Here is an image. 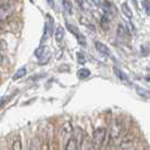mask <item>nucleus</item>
Returning <instances> with one entry per match:
<instances>
[{
  "instance_id": "obj_3",
  "label": "nucleus",
  "mask_w": 150,
  "mask_h": 150,
  "mask_svg": "<svg viewBox=\"0 0 150 150\" xmlns=\"http://www.w3.org/2000/svg\"><path fill=\"white\" fill-rule=\"evenodd\" d=\"M67 27H68V30H70V32H71V33L75 35L76 38H77L78 42L83 45V46H85V45H86L85 38H83V35H81V34L79 33V30H78V28L76 27L75 25H72V24H70V23H67Z\"/></svg>"
},
{
  "instance_id": "obj_20",
  "label": "nucleus",
  "mask_w": 150,
  "mask_h": 150,
  "mask_svg": "<svg viewBox=\"0 0 150 150\" xmlns=\"http://www.w3.org/2000/svg\"><path fill=\"white\" fill-rule=\"evenodd\" d=\"M11 150H22V142H21V140H15L14 143H13V148Z\"/></svg>"
},
{
  "instance_id": "obj_26",
  "label": "nucleus",
  "mask_w": 150,
  "mask_h": 150,
  "mask_svg": "<svg viewBox=\"0 0 150 150\" xmlns=\"http://www.w3.org/2000/svg\"><path fill=\"white\" fill-rule=\"evenodd\" d=\"M5 5V0H0V7H2Z\"/></svg>"
},
{
  "instance_id": "obj_12",
  "label": "nucleus",
  "mask_w": 150,
  "mask_h": 150,
  "mask_svg": "<svg viewBox=\"0 0 150 150\" xmlns=\"http://www.w3.org/2000/svg\"><path fill=\"white\" fill-rule=\"evenodd\" d=\"M121 9H122V13L124 14V16H127L128 18H132V17H133V13H132V10L130 9L128 4H123V5L121 6Z\"/></svg>"
},
{
  "instance_id": "obj_11",
  "label": "nucleus",
  "mask_w": 150,
  "mask_h": 150,
  "mask_svg": "<svg viewBox=\"0 0 150 150\" xmlns=\"http://www.w3.org/2000/svg\"><path fill=\"white\" fill-rule=\"evenodd\" d=\"M114 74L116 75V77L119 78V79H121L122 81H127L128 83L129 81V78H128V76L125 75L122 70H120L119 68H114Z\"/></svg>"
},
{
  "instance_id": "obj_8",
  "label": "nucleus",
  "mask_w": 150,
  "mask_h": 150,
  "mask_svg": "<svg viewBox=\"0 0 150 150\" xmlns=\"http://www.w3.org/2000/svg\"><path fill=\"white\" fill-rule=\"evenodd\" d=\"M95 46H96V50H97L98 52L102 53V54H104V55H108L110 54V49L104 43H102V42H95Z\"/></svg>"
},
{
  "instance_id": "obj_24",
  "label": "nucleus",
  "mask_w": 150,
  "mask_h": 150,
  "mask_svg": "<svg viewBox=\"0 0 150 150\" xmlns=\"http://www.w3.org/2000/svg\"><path fill=\"white\" fill-rule=\"evenodd\" d=\"M91 2H94L96 6H99L102 2H100V0H91Z\"/></svg>"
},
{
  "instance_id": "obj_17",
  "label": "nucleus",
  "mask_w": 150,
  "mask_h": 150,
  "mask_svg": "<svg viewBox=\"0 0 150 150\" xmlns=\"http://www.w3.org/2000/svg\"><path fill=\"white\" fill-rule=\"evenodd\" d=\"M45 50H46V46H40V47H38V49L35 50V57L38 58V59L42 58L45 52Z\"/></svg>"
},
{
  "instance_id": "obj_13",
  "label": "nucleus",
  "mask_w": 150,
  "mask_h": 150,
  "mask_svg": "<svg viewBox=\"0 0 150 150\" xmlns=\"http://www.w3.org/2000/svg\"><path fill=\"white\" fill-rule=\"evenodd\" d=\"M64 38V28L62 26H59L55 30V40L57 42H61Z\"/></svg>"
},
{
  "instance_id": "obj_18",
  "label": "nucleus",
  "mask_w": 150,
  "mask_h": 150,
  "mask_svg": "<svg viewBox=\"0 0 150 150\" xmlns=\"http://www.w3.org/2000/svg\"><path fill=\"white\" fill-rule=\"evenodd\" d=\"M63 1V7L66 9L68 14H72V6H71V2L69 0H62Z\"/></svg>"
},
{
  "instance_id": "obj_5",
  "label": "nucleus",
  "mask_w": 150,
  "mask_h": 150,
  "mask_svg": "<svg viewBox=\"0 0 150 150\" xmlns=\"http://www.w3.org/2000/svg\"><path fill=\"white\" fill-rule=\"evenodd\" d=\"M53 33V22L50 16H47V21L45 23L44 26V35H43V40H47V38Z\"/></svg>"
},
{
  "instance_id": "obj_7",
  "label": "nucleus",
  "mask_w": 150,
  "mask_h": 150,
  "mask_svg": "<svg viewBox=\"0 0 150 150\" xmlns=\"http://www.w3.org/2000/svg\"><path fill=\"white\" fill-rule=\"evenodd\" d=\"M121 133V127L120 124L117 123H114L111 129H110V138L111 139H116Z\"/></svg>"
},
{
  "instance_id": "obj_6",
  "label": "nucleus",
  "mask_w": 150,
  "mask_h": 150,
  "mask_svg": "<svg viewBox=\"0 0 150 150\" xmlns=\"http://www.w3.org/2000/svg\"><path fill=\"white\" fill-rule=\"evenodd\" d=\"M130 36V32L128 30L127 27H123L122 25H119V28H117V38H120V41H125L128 40Z\"/></svg>"
},
{
  "instance_id": "obj_2",
  "label": "nucleus",
  "mask_w": 150,
  "mask_h": 150,
  "mask_svg": "<svg viewBox=\"0 0 150 150\" xmlns=\"http://www.w3.org/2000/svg\"><path fill=\"white\" fill-rule=\"evenodd\" d=\"M102 7H103V9L106 11V15H107V17L110 16L111 18H114L115 16H117V8H116V6L113 4V2H111V1H104L103 4H102Z\"/></svg>"
},
{
  "instance_id": "obj_19",
  "label": "nucleus",
  "mask_w": 150,
  "mask_h": 150,
  "mask_svg": "<svg viewBox=\"0 0 150 150\" xmlns=\"http://www.w3.org/2000/svg\"><path fill=\"white\" fill-rule=\"evenodd\" d=\"M142 7L144 9V11L150 15V1L149 0H142Z\"/></svg>"
},
{
  "instance_id": "obj_4",
  "label": "nucleus",
  "mask_w": 150,
  "mask_h": 150,
  "mask_svg": "<svg viewBox=\"0 0 150 150\" xmlns=\"http://www.w3.org/2000/svg\"><path fill=\"white\" fill-rule=\"evenodd\" d=\"M11 13H13L11 5H4L2 7H0V22L6 21L8 16L11 15Z\"/></svg>"
},
{
  "instance_id": "obj_10",
  "label": "nucleus",
  "mask_w": 150,
  "mask_h": 150,
  "mask_svg": "<svg viewBox=\"0 0 150 150\" xmlns=\"http://www.w3.org/2000/svg\"><path fill=\"white\" fill-rule=\"evenodd\" d=\"M77 76H78L79 79H86L90 76V71L86 68H81L77 71Z\"/></svg>"
},
{
  "instance_id": "obj_1",
  "label": "nucleus",
  "mask_w": 150,
  "mask_h": 150,
  "mask_svg": "<svg viewBox=\"0 0 150 150\" xmlns=\"http://www.w3.org/2000/svg\"><path fill=\"white\" fill-rule=\"evenodd\" d=\"M106 137V129L104 128H98L94 131V134H93V147L95 150H100L104 140H105Z\"/></svg>"
},
{
  "instance_id": "obj_25",
  "label": "nucleus",
  "mask_w": 150,
  "mask_h": 150,
  "mask_svg": "<svg viewBox=\"0 0 150 150\" xmlns=\"http://www.w3.org/2000/svg\"><path fill=\"white\" fill-rule=\"evenodd\" d=\"M2 62H4V57L0 54V64H2Z\"/></svg>"
},
{
  "instance_id": "obj_16",
  "label": "nucleus",
  "mask_w": 150,
  "mask_h": 150,
  "mask_svg": "<svg viewBox=\"0 0 150 150\" xmlns=\"http://www.w3.org/2000/svg\"><path fill=\"white\" fill-rule=\"evenodd\" d=\"M100 26L104 30H108V17L107 16H103L102 21H100Z\"/></svg>"
},
{
  "instance_id": "obj_22",
  "label": "nucleus",
  "mask_w": 150,
  "mask_h": 150,
  "mask_svg": "<svg viewBox=\"0 0 150 150\" xmlns=\"http://www.w3.org/2000/svg\"><path fill=\"white\" fill-rule=\"evenodd\" d=\"M46 1H47V4H49L50 7L54 8V6H55V5H54V0H46Z\"/></svg>"
},
{
  "instance_id": "obj_15",
  "label": "nucleus",
  "mask_w": 150,
  "mask_h": 150,
  "mask_svg": "<svg viewBox=\"0 0 150 150\" xmlns=\"http://www.w3.org/2000/svg\"><path fill=\"white\" fill-rule=\"evenodd\" d=\"M76 2L78 4V6L81 8L83 10H88V9H89V6H88L87 0H76Z\"/></svg>"
},
{
  "instance_id": "obj_21",
  "label": "nucleus",
  "mask_w": 150,
  "mask_h": 150,
  "mask_svg": "<svg viewBox=\"0 0 150 150\" xmlns=\"http://www.w3.org/2000/svg\"><path fill=\"white\" fill-rule=\"evenodd\" d=\"M77 57H78V62L79 63H81V64H83L85 62H86V58H85V55H83V53H78L77 54Z\"/></svg>"
},
{
  "instance_id": "obj_23",
  "label": "nucleus",
  "mask_w": 150,
  "mask_h": 150,
  "mask_svg": "<svg viewBox=\"0 0 150 150\" xmlns=\"http://www.w3.org/2000/svg\"><path fill=\"white\" fill-rule=\"evenodd\" d=\"M6 99H7V97H0V107L2 106V104H5Z\"/></svg>"
},
{
  "instance_id": "obj_14",
  "label": "nucleus",
  "mask_w": 150,
  "mask_h": 150,
  "mask_svg": "<svg viewBox=\"0 0 150 150\" xmlns=\"http://www.w3.org/2000/svg\"><path fill=\"white\" fill-rule=\"evenodd\" d=\"M26 74H27L26 68H21V69H18V70L15 72V75H14V77H13V79H14V80L21 79V78H23V77L26 75Z\"/></svg>"
},
{
  "instance_id": "obj_9",
  "label": "nucleus",
  "mask_w": 150,
  "mask_h": 150,
  "mask_svg": "<svg viewBox=\"0 0 150 150\" xmlns=\"http://www.w3.org/2000/svg\"><path fill=\"white\" fill-rule=\"evenodd\" d=\"M78 148H79V146H78V143L76 141V139L74 137H71L67 141L64 150H78Z\"/></svg>"
}]
</instances>
